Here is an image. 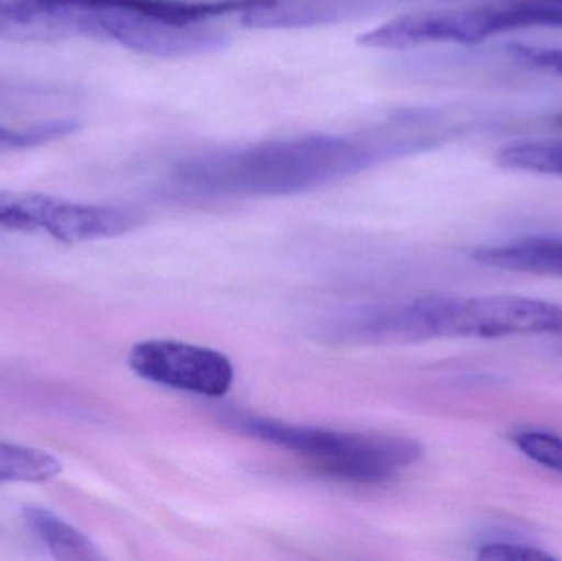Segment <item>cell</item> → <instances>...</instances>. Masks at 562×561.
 <instances>
[{
	"label": "cell",
	"instance_id": "13",
	"mask_svg": "<svg viewBox=\"0 0 562 561\" xmlns=\"http://www.w3.org/2000/svg\"><path fill=\"white\" fill-rule=\"evenodd\" d=\"M76 121H48L40 125H33L23 131L0 125V154L3 152L23 150V148L38 147L68 137L72 132L78 131Z\"/></svg>",
	"mask_w": 562,
	"mask_h": 561
},
{
	"label": "cell",
	"instance_id": "14",
	"mask_svg": "<svg viewBox=\"0 0 562 561\" xmlns=\"http://www.w3.org/2000/svg\"><path fill=\"white\" fill-rule=\"evenodd\" d=\"M514 444L535 463L562 474V438L558 435L543 430H524L514 435Z\"/></svg>",
	"mask_w": 562,
	"mask_h": 561
},
{
	"label": "cell",
	"instance_id": "2",
	"mask_svg": "<svg viewBox=\"0 0 562 561\" xmlns=\"http://www.w3.org/2000/svg\"><path fill=\"white\" fill-rule=\"evenodd\" d=\"M234 427L310 461L323 473L356 483H383L423 457L418 441L395 435L340 431L236 415Z\"/></svg>",
	"mask_w": 562,
	"mask_h": 561
},
{
	"label": "cell",
	"instance_id": "15",
	"mask_svg": "<svg viewBox=\"0 0 562 561\" xmlns=\"http://www.w3.org/2000/svg\"><path fill=\"white\" fill-rule=\"evenodd\" d=\"M477 559L482 561H548L554 560V557L537 549V547L515 542H498L482 547Z\"/></svg>",
	"mask_w": 562,
	"mask_h": 561
},
{
	"label": "cell",
	"instance_id": "6",
	"mask_svg": "<svg viewBox=\"0 0 562 561\" xmlns=\"http://www.w3.org/2000/svg\"><path fill=\"white\" fill-rule=\"evenodd\" d=\"M128 366L145 381L204 397L229 394L236 375L223 352L171 339L138 343L131 349Z\"/></svg>",
	"mask_w": 562,
	"mask_h": 561
},
{
	"label": "cell",
	"instance_id": "3",
	"mask_svg": "<svg viewBox=\"0 0 562 561\" xmlns=\"http://www.w3.org/2000/svg\"><path fill=\"white\" fill-rule=\"evenodd\" d=\"M362 161V154L340 138H300L217 158L204 168L194 165L188 181L240 193H288L357 170Z\"/></svg>",
	"mask_w": 562,
	"mask_h": 561
},
{
	"label": "cell",
	"instance_id": "11",
	"mask_svg": "<svg viewBox=\"0 0 562 561\" xmlns=\"http://www.w3.org/2000/svg\"><path fill=\"white\" fill-rule=\"evenodd\" d=\"M61 471V463L48 451L0 441V484L45 483Z\"/></svg>",
	"mask_w": 562,
	"mask_h": 561
},
{
	"label": "cell",
	"instance_id": "5",
	"mask_svg": "<svg viewBox=\"0 0 562 561\" xmlns=\"http://www.w3.org/2000/svg\"><path fill=\"white\" fill-rule=\"evenodd\" d=\"M81 33L151 56L196 55L224 43V38L201 23L180 25L114 5L82 9Z\"/></svg>",
	"mask_w": 562,
	"mask_h": 561
},
{
	"label": "cell",
	"instance_id": "4",
	"mask_svg": "<svg viewBox=\"0 0 562 561\" xmlns=\"http://www.w3.org/2000/svg\"><path fill=\"white\" fill-rule=\"evenodd\" d=\"M135 216L119 207L78 203L42 193L0 191V229L45 233L66 244L121 236Z\"/></svg>",
	"mask_w": 562,
	"mask_h": 561
},
{
	"label": "cell",
	"instance_id": "1",
	"mask_svg": "<svg viewBox=\"0 0 562 561\" xmlns=\"http://www.w3.org/2000/svg\"><path fill=\"white\" fill-rule=\"evenodd\" d=\"M352 328L356 338L369 341L562 336V306L512 295L423 296L367 312Z\"/></svg>",
	"mask_w": 562,
	"mask_h": 561
},
{
	"label": "cell",
	"instance_id": "8",
	"mask_svg": "<svg viewBox=\"0 0 562 561\" xmlns=\"http://www.w3.org/2000/svg\"><path fill=\"white\" fill-rule=\"evenodd\" d=\"M382 0H263L240 13L250 29H306L359 15Z\"/></svg>",
	"mask_w": 562,
	"mask_h": 561
},
{
	"label": "cell",
	"instance_id": "12",
	"mask_svg": "<svg viewBox=\"0 0 562 561\" xmlns=\"http://www.w3.org/2000/svg\"><path fill=\"white\" fill-rule=\"evenodd\" d=\"M502 168L562 177V138L515 142L497 154Z\"/></svg>",
	"mask_w": 562,
	"mask_h": 561
},
{
	"label": "cell",
	"instance_id": "7",
	"mask_svg": "<svg viewBox=\"0 0 562 561\" xmlns=\"http://www.w3.org/2000/svg\"><path fill=\"white\" fill-rule=\"evenodd\" d=\"M472 45L502 33L530 29H562V0H491L465 7Z\"/></svg>",
	"mask_w": 562,
	"mask_h": 561
},
{
	"label": "cell",
	"instance_id": "10",
	"mask_svg": "<svg viewBox=\"0 0 562 561\" xmlns=\"http://www.w3.org/2000/svg\"><path fill=\"white\" fill-rule=\"evenodd\" d=\"M26 526L42 540L43 546L56 560L98 561L104 559L98 546L81 530L42 507L23 510Z\"/></svg>",
	"mask_w": 562,
	"mask_h": 561
},
{
	"label": "cell",
	"instance_id": "9",
	"mask_svg": "<svg viewBox=\"0 0 562 561\" xmlns=\"http://www.w3.org/2000/svg\"><path fill=\"white\" fill-rule=\"evenodd\" d=\"M475 262L510 272L562 279V237L531 236L482 247L474 253Z\"/></svg>",
	"mask_w": 562,
	"mask_h": 561
}]
</instances>
